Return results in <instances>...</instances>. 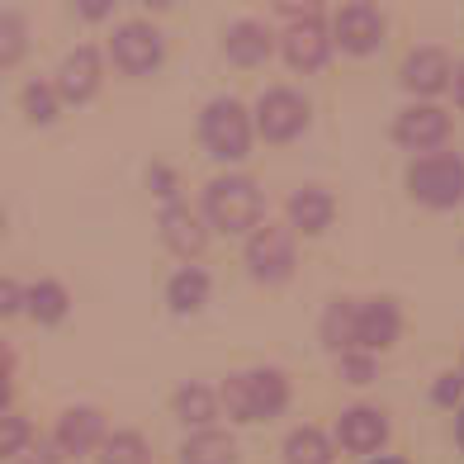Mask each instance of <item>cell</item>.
<instances>
[{
    "label": "cell",
    "mask_w": 464,
    "mask_h": 464,
    "mask_svg": "<svg viewBox=\"0 0 464 464\" xmlns=\"http://www.w3.org/2000/svg\"><path fill=\"white\" fill-rule=\"evenodd\" d=\"M218 408H227L232 421H270V417H280L289 408V379L276 365L237 370V374L223 379Z\"/></svg>",
    "instance_id": "6da1fadb"
},
{
    "label": "cell",
    "mask_w": 464,
    "mask_h": 464,
    "mask_svg": "<svg viewBox=\"0 0 464 464\" xmlns=\"http://www.w3.org/2000/svg\"><path fill=\"white\" fill-rule=\"evenodd\" d=\"M261 214H266V195L251 176L227 171L204 185V223L227 232V237H242V232L251 237L261 227Z\"/></svg>",
    "instance_id": "7a4b0ae2"
},
{
    "label": "cell",
    "mask_w": 464,
    "mask_h": 464,
    "mask_svg": "<svg viewBox=\"0 0 464 464\" xmlns=\"http://www.w3.org/2000/svg\"><path fill=\"white\" fill-rule=\"evenodd\" d=\"M251 110L242 100H232V95H218V100H208L204 104V114H199V142H204V152L223 161V166H237L246 161L251 152Z\"/></svg>",
    "instance_id": "3957f363"
},
{
    "label": "cell",
    "mask_w": 464,
    "mask_h": 464,
    "mask_svg": "<svg viewBox=\"0 0 464 464\" xmlns=\"http://www.w3.org/2000/svg\"><path fill=\"white\" fill-rule=\"evenodd\" d=\"M408 195L421 204V208H459L464 204V157L459 152H427V157H412L408 161Z\"/></svg>",
    "instance_id": "277c9868"
},
{
    "label": "cell",
    "mask_w": 464,
    "mask_h": 464,
    "mask_svg": "<svg viewBox=\"0 0 464 464\" xmlns=\"http://www.w3.org/2000/svg\"><path fill=\"white\" fill-rule=\"evenodd\" d=\"M256 119H251V129H256L266 142H294L308 119H313V104L294 91V86H270L256 95V110H251Z\"/></svg>",
    "instance_id": "5b68a950"
},
{
    "label": "cell",
    "mask_w": 464,
    "mask_h": 464,
    "mask_svg": "<svg viewBox=\"0 0 464 464\" xmlns=\"http://www.w3.org/2000/svg\"><path fill=\"white\" fill-rule=\"evenodd\" d=\"M242 261H246V276L256 285H285L294 276V266H299L294 261V232L280 223H261L246 237Z\"/></svg>",
    "instance_id": "8992f818"
},
{
    "label": "cell",
    "mask_w": 464,
    "mask_h": 464,
    "mask_svg": "<svg viewBox=\"0 0 464 464\" xmlns=\"http://www.w3.org/2000/svg\"><path fill=\"white\" fill-rule=\"evenodd\" d=\"M161 57H166V44H161V34L147 24V19H129V24H119L110 34V62H114L123 76L157 72Z\"/></svg>",
    "instance_id": "52a82bcc"
},
{
    "label": "cell",
    "mask_w": 464,
    "mask_h": 464,
    "mask_svg": "<svg viewBox=\"0 0 464 464\" xmlns=\"http://www.w3.org/2000/svg\"><path fill=\"white\" fill-rule=\"evenodd\" d=\"M384 14H379L374 5H365V0H351V5H342L332 14V48H342L351 57H370L384 48Z\"/></svg>",
    "instance_id": "ba28073f"
},
{
    "label": "cell",
    "mask_w": 464,
    "mask_h": 464,
    "mask_svg": "<svg viewBox=\"0 0 464 464\" xmlns=\"http://www.w3.org/2000/svg\"><path fill=\"white\" fill-rule=\"evenodd\" d=\"M280 53L294 72H323L327 67V57H332V34L327 24L318 19V10H308V14H289V29L280 34Z\"/></svg>",
    "instance_id": "9c48e42d"
},
{
    "label": "cell",
    "mask_w": 464,
    "mask_h": 464,
    "mask_svg": "<svg viewBox=\"0 0 464 464\" xmlns=\"http://www.w3.org/2000/svg\"><path fill=\"white\" fill-rule=\"evenodd\" d=\"M450 138V114L440 104H427V100H412L408 110L393 114V142L408 147V152H436L440 142Z\"/></svg>",
    "instance_id": "30bf717a"
},
{
    "label": "cell",
    "mask_w": 464,
    "mask_h": 464,
    "mask_svg": "<svg viewBox=\"0 0 464 464\" xmlns=\"http://www.w3.org/2000/svg\"><path fill=\"white\" fill-rule=\"evenodd\" d=\"M450 76H455V62L446 48L436 44H421L403 57V67H398V81H403V91L417 95V100H436L440 91H450Z\"/></svg>",
    "instance_id": "8fae6325"
},
{
    "label": "cell",
    "mask_w": 464,
    "mask_h": 464,
    "mask_svg": "<svg viewBox=\"0 0 464 464\" xmlns=\"http://www.w3.org/2000/svg\"><path fill=\"white\" fill-rule=\"evenodd\" d=\"M403 336V308L393 299H355V351H389Z\"/></svg>",
    "instance_id": "7c38bea8"
},
{
    "label": "cell",
    "mask_w": 464,
    "mask_h": 464,
    "mask_svg": "<svg viewBox=\"0 0 464 464\" xmlns=\"http://www.w3.org/2000/svg\"><path fill=\"white\" fill-rule=\"evenodd\" d=\"M384 440H389L384 408L355 403V408H346L342 417H336V446H342L346 455H374V450H384Z\"/></svg>",
    "instance_id": "4fadbf2b"
},
{
    "label": "cell",
    "mask_w": 464,
    "mask_h": 464,
    "mask_svg": "<svg viewBox=\"0 0 464 464\" xmlns=\"http://www.w3.org/2000/svg\"><path fill=\"white\" fill-rule=\"evenodd\" d=\"M100 81H104V57H100V48L81 44V48H72L67 57H62L53 86H57L62 104H86V100L100 91Z\"/></svg>",
    "instance_id": "5bb4252c"
},
{
    "label": "cell",
    "mask_w": 464,
    "mask_h": 464,
    "mask_svg": "<svg viewBox=\"0 0 464 464\" xmlns=\"http://www.w3.org/2000/svg\"><path fill=\"white\" fill-rule=\"evenodd\" d=\"M161 242H166V251L171 256H180L185 266L189 261H199L204 256V246H208V223H204V214H195L189 204H166L161 208Z\"/></svg>",
    "instance_id": "9a60e30c"
},
{
    "label": "cell",
    "mask_w": 464,
    "mask_h": 464,
    "mask_svg": "<svg viewBox=\"0 0 464 464\" xmlns=\"http://www.w3.org/2000/svg\"><path fill=\"white\" fill-rule=\"evenodd\" d=\"M104 436H110V431H104V412L100 408H67L57 417L53 446L62 450V459H67V455H91V450H100Z\"/></svg>",
    "instance_id": "2e32d148"
},
{
    "label": "cell",
    "mask_w": 464,
    "mask_h": 464,
    "mask_svg": "<svg viewBox=\"0 0 464 464\" xmlns=\"http://www.w3.org/2000/svg\"><path fill=\"white\" fill-rule=\"evenodd\" d=\"M285 214H289V232L323 237V232L332 227V218H336V199H332V189H323V185H304V189L289 195Z\"/></svg>",
    "instance_id": "e0dca14e"
},
{
    "label": "cell",
    "mask_w": 464,
    "mask_h": 464,
    "mask_svg": "<svg viewBox=\"0 0 464 464\" xmlns=\"http://www.w3.org/2000/svg\"><path fill=\"white\" fill-rule=\"evenodd\" d=\"M223 53H227V62H237V67H261V62L276 53V34H270L261 19H237V24H227V34H223Z\"/></svg>",
    "instance_id": "ac0fdd59"
},
{
    "label": "cell",
    "mask_w": 464,
    "mask_h": 464,
    "mask_svg": "<svg viewBox=\"0 0 464 464\" xmlns=\"http://www.w3.org/2000/svg\"><path fill=\"white\" fill-rule=\"evenodd\" d=\"M24 313H29L38 327H57V323L72 313L67 285H57V280H34V285L24 289Z\"/></svg>",
    "instance_id": "d6986e66"
},
{
    "label": "cell",
    "mask_w": 464,
    "mask_h": 464,
    "mask_svg": "<svg viewBox=\"0 0 464 464\" xmlns=\"http://www.w3.org/2000/svg\"><path fill=\"white\" fill-rule=\"evenodd\" d=\"M208 270L204 266H180L171 280H166V304H171V313H199L204 304H208Z\"/></svg>",
    "instance_id": "ffe728a7"
},
{
    "label": "cell",
    "mask_w": 464,
    "mask_h": 464,
    "mask_svg": "<svg viewBox=\"0 0 464 464\" xmlns=\"http://www.w3.org/2000/svg\"><path fill=\"white\" fill-rule=\"evenodd\" d=\"M171 408L176 417L185 421V427H195V431H208L214 427V417H218V389H208V384H180L176 398H171Z\"/></svg>",
    "instance_id": "44dd1931"
},
{
    "label": "cell",
    "mask_w": 464,
    "mask_h": 464,
    "mask_svg": "<svg viewBox=\"0 0 464 464\" xmlns=\"http://www.w3.org/2000/svg\"><path fill=\"white\" fill-rule=\"evenodd\" d=\"M336 459V440L318 427H294L285 436V464H332Z\"/></svg>",
    "instance_id": "7402d4cb"
},
{
    "label": "cell",
    "mask_w": 464,
    "mask_h": 464,
    "mask_svg": "<svg viewBox=\"0 0 464 464\" xmlns=\"http://www.w3.org/2000/svg\"><path fill=\"white\" fill-rule=\"evenodd\" d=\"M180 464H237V440L227 431H195L180 446Z\"/></svg>",
    "instance_id": "603a6c76"
},
{
    "label": "cell",
    "mask_w": 464,
    "mask_h": 464,
    "mask_svg": "<svg viewBox=\"0 0 464 464\" xmlns=\"http://www.w3.org/2000/svg\"><path fill=\"white\" fill-rule=\"evenodd\" d=\"M318 332H323V346L327 351H336V355L355 351V299H332Z\"/></svg>",
    "instance_id": "cb8c5ba5"
},
{
    "label": "cell",
    "mask_w": 464,
    "mask_h": 464,
    "mask_svg": "<svg viewBox=\"0 0 464 464\" xmlns=\"http://www.w3.org/2000/svg\"><path fill=\"white\" fill-rule=\"evenodd\" d=\"M100 464H152V450L138 431H110L100 440Z\"/></svg>",
    "instance_id": "d4e9b609"
},
{
    "label": "cell",
    "mask_w": 464,
    "mask_h": 464,
    "mask_svg": "<svg viewBox=\"0 0 464 464\" xmlns=\"http://www.w3.org/2000/svg\"><path fill=\"white\" fill-rule=\"evenodd\" d=\"M24 53H29V24H24V14L5 10V14H0V72L19 67Z\"/></svg>",
    "instance_id": "484cf974"
},
{
    "label": "cell",
    "mask_w": 464,
    "mask_h": 464,
    "mask_svg": "<svg viewBox=\"0 0 464 464\" xmlns=\"http://www.w3.org/2000/svg\"><path fill=\"white\" fill-rule=\"evenodd\" d=\"M19 110H24L29 123H53L57 110H62V95L53 81H29L24 91H19Z\"/></svg>",
    "instance_id": "4316f807"
},
{
    "label": "cell",
    "mask_w": 464,
    "mask_h": 464,
    "mask_svg": "<svg viewBox=\"0 0 464 464\" xmlns=\"http://www.w3.org/2000/svg\"><path fill=\"white\" fill-rule=\"evenodd\" d=\"M34 440V427L19 412H0V459H19Z\"/></svg>",
    "instance_id": "83f0119b"
},
{
    "label": "cell",
    "mask_w": 464,
    "mask_h": 464,
    "mask_svg": "<svg viewBox=\"0 0 464 464\" xmlns=\"http://www.w3.org/2000/svg\"><path fill=\"white\" fill-rule=\"evenodd\" d=\"M431 403L436 408H464V370H446L431 384Z\"/></svg>",
    "instance_id": "f1b7e54d"
},
{
    "label": "cell",
    "mask_w": 464,
    "mask_h": 464,
    "mask_svg": "<svg viewBox=\"0 0 464 464\" xmlns=\"http://www.w3.org/2000/svg\"><path fill=\"white\" fill-rule=\"evenodd\" d=\"M336 374H342L346 384H370V379H374V355H365V351L336 355Z\"/></svg>",
    "instance_id": "f546056e"
},
{
    "label": "cell",
    "mask_w": 464,
    "mask_h": 464,
    "mask_svg": "<svg viewBox=\"0 0 464 464\" xmlns=\"http://www.w3.org/2000/svg\"><path fill=\"white\" fill-rule=\"evenodd\" d=\"M24 313V285H14L10 276H0V323Z\"/></svg>",
    "instance_id": "4dcf8cb0"
},
{
    "label": "cell",
    "mask_w": 464,
    "mask_h": 464,
    "mask_svg": "<svg viewBox=\"0 0 464 464\" xmlns=\"http://www.w3.org/2000/svg\"><path fill=\"white\" fill-rule=\"evenodd\" d=\"M14 464H62V450L53 446V440H29L24 455H19Z\"/></svg>",
    "instance_id": "1f68e13d"
},
{
    "label": "cell",
    "mask_w": 464,
    "mask_h": 464,
    "mask_svg": "<svg viewBox=\"0 0 464 464\" xmlns=\"http://www.w3.org/2000/svg\"><path fill=\"white\" fill-rule=\"evenodd\" d=\"M147 185H152L161 199L176 204V171H171V166H152V171H147Z\"/></svg>",
    "instance_id": "d6a6232c"
},
{
    "label": "cell",
    "mask_w": 464,
    "mask_h": 464,
    "mask_svg": "<svg viewBox=\"0 0 464 464\" xmlns=\"http://www.w3.org/2000/svg\"><path fill=\"white\" fill-rule=\"evenodd\" d=\"M10 370H14V351L10 342H0V379H10Z\"/></svg>",
    "instance_id": "836d02e7"
},
{
    "label": "cell",
    "mask_w": 464,
    "mask_h": 464,
    "mask_svg": "<svg viewBox=\"0 0 464 464\" xmlns=\"http://www.w3.org/2000/svg\"><path fill=\"white\" fill-rule=\"evenodd\" d=\"M450 91H455V104L464 110V62H459V67H455V76H450Z\"/></svg>",
    "instance_id": "e575fe53"
},
{
    "label": "cell",
    "mask_w": 464,
    "mask_h": 464,
    "mask_svg": "<svg viewBox=\"0 0 464 464\" xmlns=\"http://www.w3.org/2000/svg\"><path fill=\"white\" fill-rule=\"evenodd\" d=\"M10 393H14V389H10V379H0V412L10 408Z\"/></svg>",
    "instance_id": "d590c367"
},
{
    "label": "cell",
    "mask_w": 464,
    "mask_h": 464,
    "mask_svg": "<svg viewBox=\"0 0 464 464\" xmlns=\"http://www.w3.org/2000/svg\"><path fill=\"white\" fill-rule=\"evenodd\" d=\"M455 440H459V450H464V408H459V417H455Z\"/></svg>",
    "instance_id": "8d00e7d4"
},
{
    "label": "cell",
    "mask_w": 464,
    "mask_h": 464,
    "mask_svg": "<svg viewBox=\"0 0 464 464\" xmlns=\"http://www.w3.org/2000/svg\"><path fill=\"white\" fill-rule=\"evenodd\" d=\"M370 464H408V459H398V455H379V459H370Z\"/></svg>",
    "instance_id": "74e56055"
},
{
    "label": "cell",
    "mask_w": 464,
    "mask_h": 464,
    "mask_svg": "<svg viewBox=\"0 0 464 464\" xmlns=\"http://www.w3.org/2000/svg\"><path fill=\"white\" fill-rule=\"evenodd\" d=\"M0 232H5V208H0Z\"/></svg>",
    "instance_id": "f35d334b"
}]
</instances>
